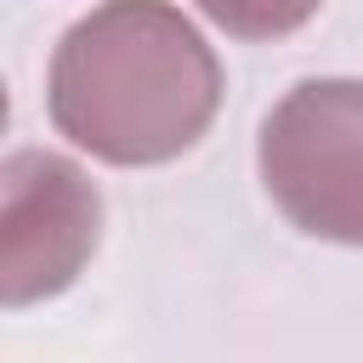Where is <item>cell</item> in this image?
Returning a JSON list of instances; mask_svg holds the SVG:
<instances>
[{"instance_id": "obj_3", "label": "cell", "mask_w": 363, "mask_h": 363, "mask_svg": "<svg viewBox=\"0 0 363 363\" xmlns=\"http://www.w3.org/2000/svg\"><path fill=\"white\" fill-rule=\"evenodd\" d=\"M102 238V193L91 176L45 147L6 159V216H0V295L6 306L45 301L79 278Z\"/></svg>"}, {"instance_id": "obj_4", "label": "cell", "mask_w": 363, "mask_h": 363, "mask_svg": "<svg viewBox=\"0 0 363 363\" xmlns=\"http://www.w3.org/2000/svg\"><path fill=\"white\" fill-rule=\"evenodd\" d=\"M323 0H199V11L238 34V40H278V34H295Z\"/></svg>"}, {"instance_id": "obj_1", "label": "cell", "mask_w": 363, "mask_h": 363, "mask_svg": "<svg viewBox=\"0 0 363 363\" xmlns=\"http://www.w3.org/2000/svg\"><path fill=\"white\" fill-rule=\"evenodd\" d=\"M51 125L108 164L187 153L221 108V62L170 0H102L51 57Z\"/></svg>"}, {"instance_id": "obj_2", "label": "cell", "mask_w": 363, "mask_h": 363, "mask_svg": "<svg viewBox=\"0 0 363 363\" xmlns=\"http://www.w3.org/2000/svg\"><path fill=\"white\" fill-rule=\"evenodd\" d=\"M261 182L301 233L363 244V79H301L261 125Z\"/></svg>"}]
</instances>
